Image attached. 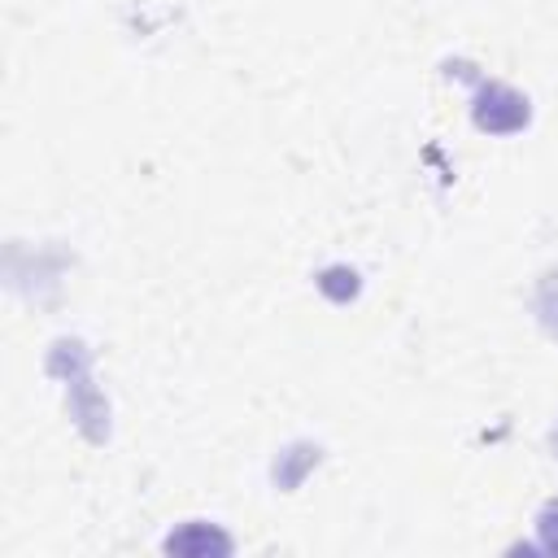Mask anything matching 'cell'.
Wrapping results in <instances>:
<instances>
[{"mask_svg":"<svg viewBox=\"0 0 558 558\" xmlns=\"http://www.w3.org/2000/svg\"><path fill=\"white\" fill-rule=\"evenodd\" d=\"M541 318L549 331H558V275H549L541 288Z\"/></svg>","mask_w":558,"mask_h":558,"instance_id":"1","label":"cell"}]
</instances>
